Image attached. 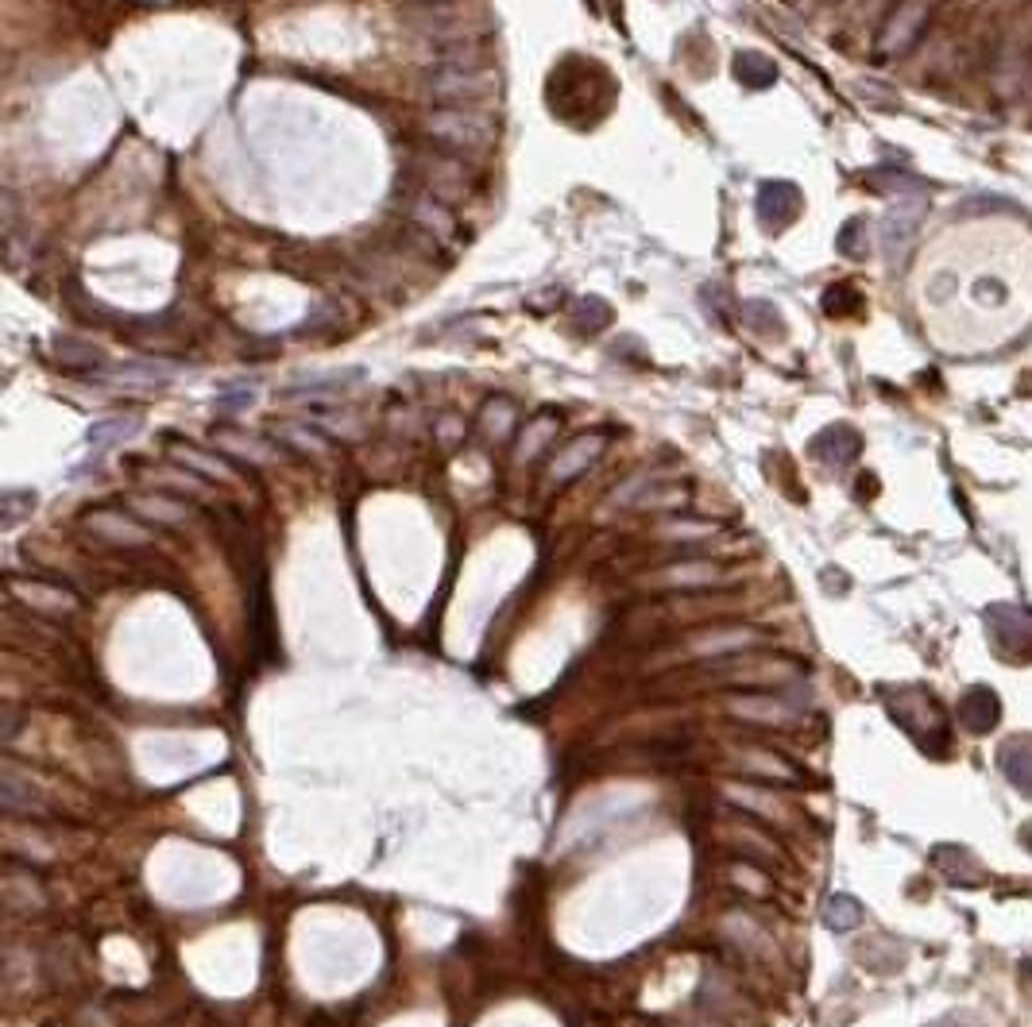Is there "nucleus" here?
<instances>
[{
	"mask_svg": "<svg viewBox=\"0 0 1032 1027\" xmlns=\"http://www.w3.org/2000/svg\"><path fill=\"white\" fill-rule=\"evenodd\" d=\"M925 28H928V0H901L878 28L874 54L878 59H897V54L913 51L917 39L925 35Z\"/></svg>",
	"mask_w": 1032,
	"mask_h": 1027,
	"instance_id": "f03ea898",
	"label": "nucleus"
},
{
	"mask_svg": "<svg viewBox=\"0 0 1032 1027\" xmlns=\"http://www.w3.org/2000/svg\"><path fill=\"white\" fill-rule=\"evenodd\" d=\"M866 221H847L843 224V232H840V252L843 255H851V259H863L866 255Z\"/></svg>",
	"mask_w": 1032,
	"mask_h": 1027,
	"instance_id": "cd10ccee",
	"label": "nucleus"
},
{
	"mask_svg": "<svg viewBox=\"0 0 1032 1027\" xmlns=\"http://www.w3.org/2000/svg\"><path fill=\"white\" fill-rule=\"evenodd\" d=\"M959 715H963V723L971 726L974 734H987V731H994V723L1002 719V703H998V695L990 692V688H971V692L963 695V703H959Z\"/></svg>",
	"mask_w": 1032,
	"mask_h": 1027,
	"instance_id": "1a4fd4ad",
	"label": "nucleus"
},
{
	"mask_svg": "<svg viewBox=\"0 0 1032 1027\" xmlns=\"http://www.w3.org/2000/svg\"><path fill=\"white\" fill-rule=\"evenodd\" d=\"M742 769H750V773H762V776H796L793 773V765H785L781 757H762V754H747L742 757Z\"/></svg>",
	"mask_w": 1032,
	"mask_h": 1027,
	"instance_id": "c85d7f7f",
	"label": "nucleus"
},
{
	"mask_svg": "<svg viewBox=\"0 0 1032 1027\" xmlns=\"http://www.w3.org/2000/svg\"><path fill=\"white\" fill-rule=\"evenodd\" d=\"M604 437L600 433H592V437H576V441H569L565 449L553 457V480L557 483H569V480H576V475L584 472V468L592 464V460L604 452Z\"/></svg>",
	"mask_w": 1032,
	"mask_h": 1027,
	"instance_id": "6e6552de",
	"label": "nucleus"
},
{
	"mask_svg": "<svg viewBox=\"0 0 1032 1027\" xmlns=\"http://www.w3.org/2000/svg\"><path fill=\"white\" fill-rule=\"evenodd\" d=\"M221 444L225 449H232V452H244V457H256V460H271V449L268 444H260V441H252V437H232V433H221Z\"/></svg>",
	"mask_w": 1032,
	"mask_h": 1027,
	"instance_id": "7c9ffc66",
	"label": "nucleus"
},
{
	"mask_svg": "<svg viewBox=\"0 0 1032 1027\" xmlns=\"http://www.w3.org/2000/svg\"><path fill=\"white\" fill-rule=\"evenodd\" d=\"M496 90V77L488 70H441L429 77V93L449 105H465V101H483Z\"/></svg>",
	"mask_w": 1032,
	"mask_h": 1027,
	"instance_id": "20e7f679",
	"label": "nucleus"
},
{
	"mask_svg": "<svg viewBox=\"0 0 1032 1027\" xmlns=\"http://www.w3.org/2000/svg\"><path fill=\"white\" fill-rule=\"evenodd\" d=\"M758 641H762V633L758 630H711V633H703V638L692 641V653L696 657H723V653H734V649L758 646Z\"/></svg>",
	"mask_w": 1032,
	"mask_h": 1027,
	"instance_id": "9b49d317",
	"label": "nucleus"
},
{
	"mask_svg": "<svg viewBox=\"0 0 1032 1027\" xmlns=\"http://www.w3.org/2000/svg\"><path fill=\"white\" fill-rule=\"evenodd\" d=\"M426 132L437 144L452 147V151H483L496 139V128L483 116L465 113V108H437L426 120Z\"/></svg>",
	"mask_w": 1032,
	"mask_h": 1027,
	"instance_id": "f257e3e1",
	"label": "nucleus"
},
{
	"mask_svg": "<svg viewBox=\"0 0 1032 1027\" xmlns=\"http://www.w3.org/2000/svg\"><path fill=\"white\" fill-rule=\"evenodd\" d=\"M139 429V418L136 413H128V418H105V421H97V426L90 429V449H113V444H121V441H128L132 433Z\"/></svg>",
	"mask_w": 1032,
	"mask_h": 1027,
	"instance_id": "a211bd4d",
	"label": "nucleus"
},
{
	"mask_svg": "<svg viewBox=\"0 0 1032 1027\" xmlns=\"http://www.w3.org/2000/svg\"><path fill=\"white\" fill-rule=\"evenodd\" d=\"M414 221H421L429 232H437V237H441V240L452 232V221H449V217H445V209H441V206H434V201H418V206H414Z\"/></svg>",
	"mask_w": 1032,
	"mask_h": 1027,
	"instance_id": "bb28decb",
	"label": "nucleus"
},
{
	"mask_svg": "<svg viewBox=\"0 0 1032 1027\" xmlns=\"http://www.w3.org/2000/svg\"><path fill=\"white\" fill-rule=\"evenodd\" d=\"M998 769L1005 773V780L1018 784L1021 792H1032V746H1018V742L1002 746V754H998Z\"/></svg>",
	"mask_w": 1032,
	"mask_h": 1027,
	"instance_id": "f3484780",
	"label": "nucleus"
},
{
	"mask_svg": "<svg viewBox=\"0 0 1032 1027\" xmlns=\"http://www.w3.org/2000/svg\"><path fill=\"white\" fill-rule=\"evenodd\" d=\"M170 457H175L178 464H186V468H194V472H201L206 480H229V475H232L225 460L206 457V452L194 449V444H170Z\"/></svg>",
	"mask_w": 1032,
	"mask_h": 1027,
	"instance_id": "aec40b11",
	"label": "nucleus"
},
{
	"mask_svg": "<svg viewBox=\"0 0 1032 1027\" xmlns=\"http://www.w3.org/2000/svg\"><path fill=\"white\" fill-rule=\"evenodd\" d=\"M747 321L754 328H762L765 336H781V333H785V325H781V317L773 313L770 302H747Z\"/></svg>",
	"mask_w": 1032,
	"mask_h": 1027,
	"instance_id": "a878e982",
	"label": "nucleus"
},
{
	"mask_svg": "<svg viewBox=\"0 0 1032 1027\" xmlns=\"http://www.w3.org/2000/svg\"><path fill=\"white\" fill-rule=\"evenodd\" d=\"M175 375H178L175 367L163 364H124L121 371H105V379L124 382V387H159V382H170Z\"/></svg>",
	"mask_w": 1032,
	"mask_h": 1027,
	"instance_id": "dca6fc26",
	"label": "nucleus"
},
{
	"mask_svg": "<svg viewBox=\"0 0 1032 1027\" xmlns=\"http://www.w3.org/2000/svg\"><path fill=\"white\" fill-rule=\"evenodd\" d=\"M894 715H897V723L909 726L917 738H920V723L940 726V719H944L940 708H936V703L928 700L925 692H905V708H897V703H894Z\"/></svg>",
	"mask_w": 1032,
	"mask_h": 1027,
	"instance_id": "4468645a",
	"label": "nucleus"
},
{
	"mask_svg": "<svg viewBox=\"0 0 1032 1027\" xmlns=\"http://www.w3.org/2000/svg\"><path fill=\"white\" fill-rule=\"evenodd\" d=\"M731 711L750 723H770V726H789L796 723V711L789 703L773 700V695H747V700H731Z\"/></svg>",
	"mask_w": 1032,
	"mask_h": 1027,
	"instance_id": "9d476101",
	"label": "nucleus"
},
{
	"mask_svg": "<svg viewBox=\"0 0 1032 1027\" xmlns=\"http://www.w3.org/2000/svg\"><path fill=\"white\" fill-rule=\"evenodd\" d=\"M719 579V568L708 560H688V564H677V568H666L661 572V584H674V587H708Z\"/></svg>",
	"mask_w": 1032,
	"mask_h": 1027,
	"instance_id": "412c9836",
	"label": "nucleus"
},
{
	"mask_svg": "<svg viewBox=\"0 0 1032 1027\" xmlns=\"http://www.w3.org/2000/svg\"><path fill=\"white\" fill-rule=\"evenodd\" d=\"M734 77H739L747 90H770V85L778 82V66H773V59H765V54L742 51L739 59H734Z\"/></svg>",
	"mask_w": 1032,
	"mask_h": 1027,
	"instance_id": "ddd939ff",
	"label": "nucleus"
},
{
	"mask_svg": "<svg viewBox=\"0 0 1032 1027\" xmlns=\"http://www.w3.org/2000/svg\"><path fill=\"white\" fill-rule=\"evenodd\" d=\"M85 525H90L97 537L113 541V545H147V541H152V530L139 525L136 517H128L124 511H93L85 517Z\"/></svg>",
	"mask_w": 1032,
	"mask_h": 1027,
	"instance_id": "0eeeda50",
	"label": "nucleus"
},
{
	"mask_svg": "<svg viewBox=\"0 0 1032 1027\" xmlns=\"http://www.w3.org/2000/svg\"><path fill=\"white\" fill-rule=\"evenodd\" d=\"M252 406V390H232V395L217 398V413H240Z\"/></svg>",
	"mask_w": 1032,
	"mask_h": 1027,
	"instance_id": "473e14b6",
	"label": "nucleus"
},
{
	"mask_svg": "<svg viewBox=\"0 0 1032 1027\" xmlns=\"http://www.w3.org/2000/svg\"><path fill=\"white\" fill-rule=\"evenodd\" d=\"M511 426H514V406L503 402V398L488 402V410H483V429H488L491 437H507Z\"/></svg>",
	"mask_w": 1032,
	"mask_h": 1027,
	"instance_id": "b1692460",
	"label": "nucleus"
},
{
	"mask_svg": "<svg viewBox=\"0 0 1032 1027\" xmlns=\"http://www.w3.org/2000/svg\"><path fill=\"white\" fill-rule=\"evenodd\" d=\"M550 433H553V421H550V418L534 421V426H530V441L519 444V460H530V457H534V452L542 449L545 437H550Z\"/></svg>",
	"mask_w": 1032,
	"mask_h": 1027,
	"instance_id": "2f4dec72",
	"label": "nucleus"
},
{
	"mask_svg": "<svg viewBox=\"0 0 1032 1027\" xmlns=\"http://www.w3.org/2000/svg\"><path fill=\"white\" fill-rule=\"evenodd\" d=\"M0 506H4V525H15V522H20V514H31V506H35V495H31V491H8Z\"/></svg>",
	"mask_w": 1032,
	"mask_h": 1027,
	"instance_id": "c756f323",
	"label": "nucleus"
},
{
	"mask_svg": "<svg viewBox=\"0 0 1032 1027\" xmlns=\"http://www.w3.org/2000/svg\"><path fill=\"white\" fill-rule=\"evenodd\" d=\"M809 452L820 460V464L843 468V464H851V460H858V452H863V437H858L851 426H827L820 437H812Z\"/></svg>",
	"mask_w": 1032,
	"mask_h": 1027,
	"instance_id": "423d86ee",
	"label": "nucleus"
},
{
	"mask_svg": "<svg viewBox=\"0 0 1032 1027\" xmlns=\"http://www.w3.org/2000/svg\"><path fill=\"white\" fill-rule=\"evenodd\" d=\"M132 506H136L139 514H152V517H159V522H170V525H178V522H186V506L183 503H170V499H132Z\"/></svg>",
	"mask_w": 1032,
	"mask_h": 1027,
	"instance_id": "5701e85b",
	"label": "nucleus"
},
{
	"mask_svg": "<svg viewBox=\"0 0 1032 1027\" xmlns=\"http://www.w3.org/2000/svg\"><path fill=\"white\" fill-rule=\"evenodd\" d=\"M801 190H796V182H785V178H770V182L758 186V198H754V209H758V221H762L765 232H781L789 229V224L801 217Z\"/></svg>",
	"mask_w": 1032,
	"mask_h": 1027,
	"instance_id": "7ed1b4c3",
	"label": "nucleus"
},
{
	"mask_svg": "<svg viewBox=\"0 0 1032 1027\" xmlns=\"http://www.w3.org/2000/svg\"><path fill=\"white\" fill-rule=\"evenodd\" d=\"M573 313H576V325L588 328V333H592V328H604L607 321H612V310H607L600 297H581Z\"/></svg>",
	"mask_w": 1032,
	"mask_h": 1027,
	"instance_id": "393cba45",
	"label": "nucleus"
},
{
	"mask_svg": "<svg viewBox=\"0 0 1032 1027\" xmlns=\"http://www.w3.org/2000/svg\"><path fill=\"white\" fill-rule=\"evenodd\" d=\"M932 866L956 884H979V866H974L963 846H940V850H932Z\"/></svg>",
	"mask_w": 1032,
	"mask_h": 1027,
	"instance_id": "f8f14e48",
	"label": "nucleus"
},
{
	"mask_svg": "<svg viewBox=\"0 0 1032 1027\" xmlns=\"http://www.w3.org/2000/svg\"><path fill=\"white\" fill-rule=\"evenodd\" d=\"M12 584V591L20 595L23 602H31V607H43V610H62V607H74V595L62 591V587H51V584H39V579H31V584H23V579H8Z\"/></svg>",
	"mask_w": 1032,
	"mask_h": 1027,
	"instance_id": "2eb2a0df",
	"label": "nucleus"
},
{
	"mask_svg": "<svg viewBox=\"0 0 1032 1027\" xmlns=\"http://www.w3.org/2000/svg\"><path fill=\"white\" fill-rule=\"evenodd\" d=\"M54 356L62 359V367H97V364H105V352L93 348V344L74 340V336H62V340H54Z\"/></svg>",
	"mask_w": 1032,
	"mask_h": 1027,
	"instance_id": "4be33fe9",
	"label": "nucleus"
},
{
	"mask_svg": "<svg viewBox=\"0 0 1032 1027\" xmlns=\"http://www.w3.org/2000/svg\"><path fill=\"white\" fill-rule=\"evenodd\" d=\"M824 923L832 931H855L858 923H863V904H858L855 897H843V892H835V897H827L824 904Z\"/></svg>",
	"mask_w": 1032,
	"mask_h": 1027,
	"instance_id": "6ab92c4d",
	"label": "nucleus"
},
{
	"mask_svg": "<svg viewBox=\"0 0 1032 1027\" xmlns=\"http://www.w3.org/2000/svg\"><path fill=\"white\" fill-rule=\"evenodd\" d=\"M920 221H925V198L905 201V206H894L878 224V244L889 259H897L909 248V240L917 237Z\"/></svg>",
	"mask_w": 1032,
	"mask_h": 1027,
	"instance_id": "39448f33",
	"label": "nucleus"
}]
</instances>
